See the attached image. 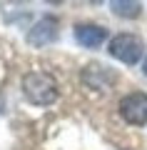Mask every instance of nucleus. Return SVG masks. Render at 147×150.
<instances>
[{"label":"nucleus","instance_id":"nucleus-2","mask_svg":"<svg viewBox=\"0 0 147 150\" xmlns=\"http://www.w3.org/2000/svg\"><path fill=\"white\" fill-rule=\"evenodd\" d=\"M107 53L125 65H135V63H140L142 53H145V43L135 33H117L107 43Z\"/></svg>","mask_w":147,"mask_h":150},{"label":"nucleus","instance_id":"nucleus-4","mask_svg":"<svg viewBox=\"0 0 147 150\" xmlns=\"http://www.w3.org/2000/svg\"><path fill=\"white\" fill-rule=\"evenodd\" d=\"M58 25H60L58 18H53V15H42L40 20H37L35 25L27 30V43H30L32 48H45V45L55 43V40H58V35H60Z\"/></svg>","mask_w":147,"mask_h":150},{"label":"nucleus","instance_id":"nucleus-1","mask_svg":"<svg viewBox=\"0 0 147 150\" xmlns=\"http://www.w3.org/2000/svg\"><path fill=\"white\" fill-rule=\"evenodd\" d=\"M23 95L27 98V103L37 108H47L58 100L60 90H58V83H55L53 75L40 73V70H32L23 78Z\"/></svg>","mask_w":147,"mask_h":150},{"label":"nucleus","instance_id":"nucleus-7","mask_svg":"<svg viewBox=\"0 0 147 150\" xmlns=\"http://www.w3.org/2000/svg\"><path fill=\"white\" fill-rule=\"evenodd\" d=\"M110 10L117 18H130L132 20V18H137L142 13V3H137V0H112Z\"/></svg>","mask_w":147,"mask_h":150},{"label":"nucleus","instance_id":"nucleus-5","mask_svg":"<svg viewBox=\"0 0 147 150\" xmlns=\"http://www.w3.org/2000/svg\"><path fill=\"white\" fill-rule=\"evenodd\" d=\"M105 40H107V30L102 25H95V23H80V25L75 28V43H77L80 48L97 50Z\"/></svg>","mask_w":147,"mask_h":150},{"label":"nucleus","instance_id":"nucleus-6","mask_svg":"<svg viewBox=\"0 0 147 150\" xmlns=\"http://www.w3.org/2000/svg\"><path fill=\"white\" fill-rule=\"evenodd\" d=\"M115 75L112 73H107L102 65H97V63H92V65H85V70H82V80H85V85H90V88H95V90H105L107 88V80H112Z\"/></svg>","mask_w":147,"mask_h":150},{"label":"nucleus","instance_id":"nucleus-3","mask_svg":"<svg viewBox=\"0 0 147 150\" xmlns=\"http://www.w3.org/2000/svg\"><path fill=\"white\" fill-rule=\"evenodd\" d=\"M120 115L127 125L135 128H145L147 125V93H127L120 100Z\"/></svg>","mask_w":147,"mask_h":150},{"label":"nucleus","instance_id":"nucleus-8","mask_svg":"<svg viewBox=\"0 0 147 150\" xmlns=\"http://www.w3.org/2000/svg\"><path fill=\"white\" fill-rule=\"evenodd\" d=\"M142 73L147 75V58H145V63H142Z\"/></svg>","mask_w":147,"mask_h":150}]
</instances>
